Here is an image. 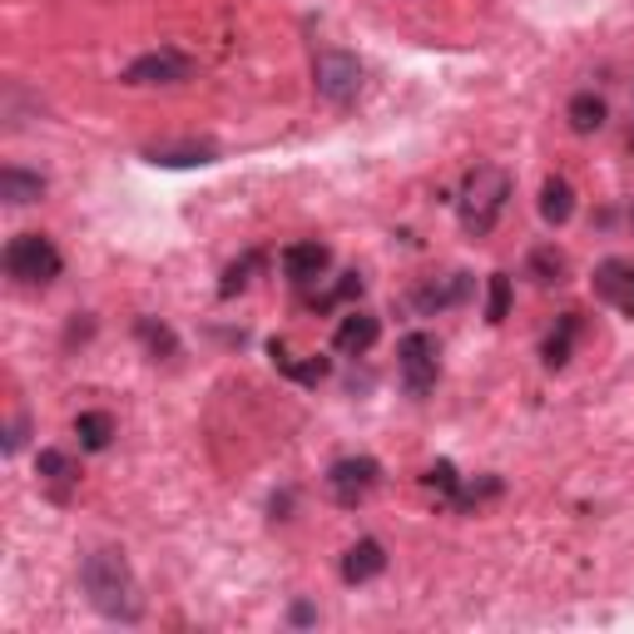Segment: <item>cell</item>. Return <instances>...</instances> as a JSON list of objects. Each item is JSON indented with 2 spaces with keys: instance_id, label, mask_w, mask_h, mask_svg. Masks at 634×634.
Here are the masks:
<instances>
[{
  "instance_id": "6da1fadb",
  "label": "cell",
  "mask_w": 634,
  "mask_h": 634,
  "mask_svg": "<svg viewBox=\"0 0 634 634\" xmlns=\"http://www.w3.org/2000/svg\"><path fill=\"white\" fill-rule=\"evenodd\" d=\"M79 585H85L89 605L114 624H134L145 614V595H139V580H134L124 550H89L85 565H79Z\"/></svg>"
},
{
  "instance_id": "7a4b0ae2",
  "label": "cell",
  "mask_w": 634,
  "mask_h": 634,
  "mask_svg": "<svg viewBox=\"0 0 634 634\" xmlns=\"http://www.w3.org/2000/svg\"><path fill=\"white\" fill-rule=\"evenodd\" d=\"M506 199H511V174L496 164H476L461 184V228L471 238H486L506 213Z\"/></svg>"
},
{
  "instance_id": "3957f363",
  "label": "cell",
  "mask_w": 634,
  "mask_h": 634,
  "mask_svg": "<svg viewBox=\"0 0 634 634\" xmlns=\"http://www.w3.org/2000/svg\"><path fill=\"white\" fill-rule=\"evenodd\" d=\"M60 268H65V258L45 234H21L5 244V273L21 288H50L60 278Z\"/></svg>"
},
{
  "instance_id": "277c9868",
  "label": "cell",
  "mask_w": 634,
  "mask_h": 634,
  "mask_svg": "<svg viewBox=\"0 0 634 634\" xmlns=\"http://www.w3.org/2000/svg\"><path fill=\"white\" fill-rule=\"evenodd\" d=\"M397 368H401V382L412 397H426L442 377V343L432 333H407L397 343Z\"/></svg>"
},
{
  "instance_id": "5b68a950",
  "label": "cell",
  "mask_w": 634,
  "mask_h": 634,
  "mask_svg": "<svg viewBox=\"0 0 634 634\" xmlns=\"http://www.w3.org/2000/svg\"><path fill=\"white\" fill-rule=\"evenodd\" d=\"M312 89L327 104H352L357 89H362V65L347 50H323V55L312 60Z\"/></svg>"
},
{
  "instance_id": "8992f818",
  "label": "cell",
  "mask_w": 634,
  "mask_h": 634,
  "mask_svg": "<svg viewBox=\"0 0 634 634\" xmlns=\"http://www.w3.org/2000/svg\"><path fill=\"white\" fill-rule=\"evenodd\" d=\"M377 481H382V467L372 457H343L327 467V490H333L337 506H362Z\"/></svg>"
},
{
  "instance_id": "52a82bcc",
  "label": "cell",
  "mask_w": 634,
  "mask_h": 634,
  "mask_svg": "<svg viewBox=\"0 0 634 634\" xmlns=\"http://www.w3.org/2000/svg\"><path fill=\"white\" fill-rule=\"evenodd\" d=\"M194 75V60L184 55V50H174V45H159V50H149V55H139L129 70H124V85H178V79Z\"/></svg>"
},
{
  "instance_id": "ba28073f",
  "label": "cell",
  "mask_w": 634,
  "mask_h": 634,
  "mask_svg": "<svg viewBox=\"0 0 634 634\" xmlns=\"http://www.w3.org/2000/svg\"><path fill=\"white\" fill-rule=\"evenodd\" d=\"M327 268H333V253H327V244H318V238H302V244H288V248H283V273H288L298 288L318 283Z\"/></svg>"
},
{
  "instance_id": "9c48e42d",
  "label": "cell",
  "mask_w": 634,
  "mask_h": 634,
  "mask_svg": "<svg viewBox=\"0 0 634 634\" xmlns=\"http://www.w3.org/2000/svg\"><path fill=\"white\" fill-rule=\"evenodd\" d=\"M595 293H600L605 302H614L624 318H634V263L630 258H605V263L595 268Z\"/></svg>"
},
{
  "instance_id": "30bf717a",
  "label": "cell",
  "mask_w": 634,
  "mask_h": 634,
  "mask_svg": "<svg viewBox=\"0 0 634 634\" xmlns=\"http://www.w3.org/2000/svg\"><path fill=\"white\" fill-rule=\"evenodd\" d=\"M377 337H382V323L372 318V312H347L343 323H337V333H333V347L347 352V357H362V352L377 347Z\"/></svg>"
},
{
  "instance_id": "8fae6325",
  "label": "cell",
  "mask_w": 634,
  "mask_h": 634,
  "mask_svg": "<svg viewBox=\"0 0 634 634\" xmlns=\"http://www.w3.org/2000/svg\"><path fill=\"white\" fill-rule=\"evenodd\" d=\"M382 570H387V546L382 540H357V546H347L343 556V580L347 585H368V580H377Z\"/></svg>"
},
{
  "instance_id": "7c38bea8",
  "label": "cell",
  "mask_w": 634,
  "mask_h": 634,
  "mask_svg": "<svg viewBox=\"0 0 634 634\" xmlns=\"http://www.w3.org/2000/svg\"><path fill=\"white\" fill-rule=\"evenodd\" d=\"M268 357H273V368H278L283 377H293V382H308V387H312V382H323L327 372H333V362H327V357H318V352H312V357H293L288 347L278 343V337L268 343Z\"/></svg>"
},
{
  "instance_id": "4fadbf2b",
  "label": "cell",
  "mask_w": 634,
  "mask_h": 634,
  "mask_svg": "<svg viewBox=\"0 0 634 634\" xmlns=\"http://www.w3.org/2000/svg\"><path fill=\"white\" fill-rule=\"evenodd\" d=\"M35 471H40L45 486H55V496H65L79 481V461L70 457V451H60V446H45L40 457H35Z\"/></svg>"
},
{
  "instance_id": "5bb4252c",
  "label": "cell",
  "mask_w": 634,
  "mask_h": 634,
  "mask_svg": "<svg viewBox=\"0 0 634 634\" xmlns=\"http://www.w3.org/2000/svg\"><path fill=\"white\" fill-rule=\"evenodd\" d=\"M525 273H531L540 288H556V283L570 278V258L560 253L556 244H540V248H531V258H525Z\"/></svg>"
},
{
  "instance_id": "9a60e30c",
  "label": "cell",
  "mask_w": 634,
  "mask_h": 634,
  "mask_svg": "<svg viewBox=\"0 0 634 634\" xmlns=\"http://www.w3.org/2000/svg\"><path fill=\"white\" fill-rule=\"evenodd\" d=\"M0 199L11 203V209H25V203L45 199V178L30 174V169H21V164H11L5 174H0Z\"/></svg>"
},
{
  "instance_id": "2e32d148",
  "label": "cell",
  "mask_w": 634,
  "mask_h": 634,
  "mask_svg": "<svg viewBox=\"0 0 634 634\" xmlns=\"http://www.w3.org/2000/svg\"><path fill=\"white\" fill-rule=\"evenodd\" d=\"M565 120H570V129H575V134H595V129H605L610 110H605V100L595 95V89H580L575 100L565 104Z\"/></svg>"
},
{
  "instance_id": "e0dca14e",
  "label": "cell",
  "mask_w": 634,
  "mask_h": 634,
  "mask_svg": "<svg viewBox=\"0 0 634 634\" xmlns=\"http://www.w3.org/2000/svg\"><path fill=\"white\" fill-rule=\"evenodd\" d=\"M145 159L159 169H194V164H213L219 149L213 145H159V149H149Z\"/></svg>"
},
{
  "instance_id": "ac0fdd59",
  "label": "cell",
  "mask_w": 634,
  "mask_h": 634,
  "mask_svg": "<svg viewBox=\"0 0 634 634\" xmlns=\"http://www.w3.org/2000/svg\"><path fill=\"white\" fill-rule=\"evenodd\" d=\"M570 213H575V189H570L565 178L550 174L546 184H540V219L560 228V223H570Z\"/></svg>"
},
{
  "instance_id": "d6986e66",
  "label": "cell",
  "mask_w": 634,
  "mask_h": 634,
  "mask_svg": "<svg viewBox=\"0 0 634 634\" xmlns=\"http://www.w3.org/2000/svg\"><path fill=\"white\" fill-rule=\"evenodd\" d=\"M575 333H580V312H560L556 333H550L546 347H540L546 368H565V362H570V347H575Z\"/></svg>"
},
{
  "instance_id": "ffe728a7",
  "label": "cell",
  "mask_w": 634,
  "mask_h": 634,
  "mask_svg": "<svg viewBox=\"0 0 634 634\" xmlns=\"http://www.w3.org/2000/svg\"><path fill=\"white\" fill-rule=\"evenodd\" d=\"M467 293H471V278H467V273H451V283H432V288L417 293V308H422V312H442V308H451V302H461Z\"/></svg>"
},
{
  "instance_id": "44dd1931",
  "label": "cell",
  "mask_w": 634,
  "mask_h": 634,
  "mask_svg": "<svg viewBox=\"0 0 634 634\" xmlns=\"http://www.w3.org/2000/svg\"><path fill=\"white\" fill-rule=\"evenodd\" d=\"M75 436L85 451H104L114 442V417L110 412H79L75 417Z\"/></svg>"
},
{
  "instance_id": "7402d4cb",
  "label": "cell",
  "mask_w": 634,
  "mask_h": 634,
  "mask_svg": "<svg viewBox=\"0 0 634 634\" xmlns=\"http://www.w3.org/2000/svg\"><path fill=\"white\" fill-rule=\"evenodd\" d=\"M426 486L442 490V496H446L451 506H461V490H467V486H461V476H457V467H451V461H436V467H426Z\"/></svg>"
},
{
  "instance_id": "603a6c76",
  "label": "cell",
  "mask_w": 634,
  "mask_h": 634,
  "mask_svg": "<svg viewBox=\"0 0 634 634\" xmlns=\"http://www.w3.org/2000/svg\"><path fill=\"white\" fill-rule=\"evenodd\" d=\"M506 312H511V278H506V273H490L486 323H506Z\"/></svg>"
},
{
  "instance_id": "cb8c5ba5",
  "label": "cell",
  "mask_w": 634,
  "mask_h": 634,
  "mask_svg": "<svg viewBox=\"0 0 634 634\" xmlns=\"http://www.w3.org/2000/svg\"><path fill=\"white\" fill-rule=\"evenodd\" d=\"M139 337L149 343V352H164V357H174L178 352V343H174V333H169L164 323H154V318H139Z\"/></svg>"
},
{
  "instance_id": "d4e9b609",
  "label": "cell",
  "mask_w": 634,
  "mask_h": 634,
  "mask_svg": "<svg viewBox=\"0 0 634 634\" xmlns=\"http://www.w3.org/2000/svg\"><path fill=\"white\" fill-rule=\"evenodd\" d=\"M253 268H258V253H244V258H238V263L228 268V273H223V283H219V293H223V298H234V293H244V288H248V273H253Z\"/></svg>"
},
{
  "instance_id": "484cf974",
  "label": "cell",
  "mask_w": 634,
  "mask_h": 634,
  "mask_svg": "<svg viewBox=\"0 0 634 634\" xmlns=\"http://www.w3.org/2000/svg\"><path fill=\"white\" fill-rule=\"evenodd\" d=\"M357 293H362V278H357V273H343V283H337L333 293H323V298L312 302V308H337V302H352Z\"/></svg>"
},
{
  "instance_id": "4316f807",
  "label": "cell",
  "mask_w": 634,
  "mask_h": 634,
  "mask_svg": "<svg viewBox=\"0 0 634 634\" xmlns=\"http://www.w3.org/2000/svg\"><path fill=\"white\" fill-rule=\"evenodd\" d=\"M21 442H25V417H15V422H11V432H5V451H11V457H15V451H21Z\"/></svg>"
}]
</instances>
